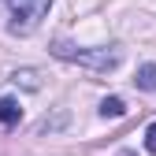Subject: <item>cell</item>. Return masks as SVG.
<instances>
[{"mask_svg": "<svg viewBox=\"0 0 156 156\" xmlns=\"http://www.w3.org/2000/svg\"><path fill=\"white\" fill-rule=\"evenodd\" d=\"M101 115L104 119H119V115H126V104L119 101V97H104L101 101Z\"/></svg>", "mask_w": 156, "mask_h": 156, "instance_id": "5", "label": "cell"}, {"mask_svg": "<svg viewBox=\"0 0 156 156\" xmlns=\"http://www.w3.org/2000/svg\"><path fill=\"white\" fill-rule=\"evenodd\" d=\"M52 56L56 60H67L78 67H89V71H115L119 67V48H86V45H71V41H52Z\"/></svg>", "mask_w": 156, "mask_h": 156, "instance_id": "1", "label": "cell"}, {"mask_svg": "<svg viewBox=\"0 0 156 156\" xmlns=\"http://www.w3.org/2000/svg\"><path fill=\"white\" fill-rule=\"evenodd\" d=\"M11 82H15V86L23 82L26 89H41V74H37V71H15V74H11Z\"/></svg>", "mask_w": 156, "mask_h": 156, "instance_id": "6", "label": "cell"}, {"mask_svg": "<svg viewBox=\"0 0 156 156\" xmlns=\"http://www.w3.org/2000/svg\"><path fill=\"white\" fill-rule=\"evenodd\" d=\"M48 8H52V0H8V11H11L8 30L19 34V37L34 34L37 26H41V19L48 15Z\"/></svg>", "mask_w": 156, "mask_h": 156, "instance_id": "2", "label": "cell"}, {"mask_svg": "<svg viewBox=\"0 0 156 156\" xmlns=\"http://www.w3.org/2000/svg\"><path fill=\"white\" fill-rule=\"evenodd\" d=\"M134 86L145 93H156V63H141L138 74H134Z\"/></svg>", "mask_w": 156, "mask_h": 156, "instance_id": "4", "label": "cell"}, {"mask_svg": "<svg viewBox=\"0 0 156 156\" xmlns=\"http://www.w3.org/2000/svg\"><path fill=\"white\" fill-rule=\"evenodd\" d=\"M145 149H149V152L156 156V123H152V126L145 130Z\"/></svg>", "mask_w": 156, "mask_h": 156, "instance_id": "7", "label": "cell"}, {"mask_svg": "<svg viewBox=\"0 0 156 156\" xmlns=\"http://www.w3.org/2000/svg\"><path fill=\"white\" fill-rule=\"evenodd\" d=\"M19 119H23V104L15 97H4L0 101V126H15Z\"/></svg>", "mask_w": 156, "mask_h": 156, "instance_id": "3", "label": "cell"}]
</instances>
